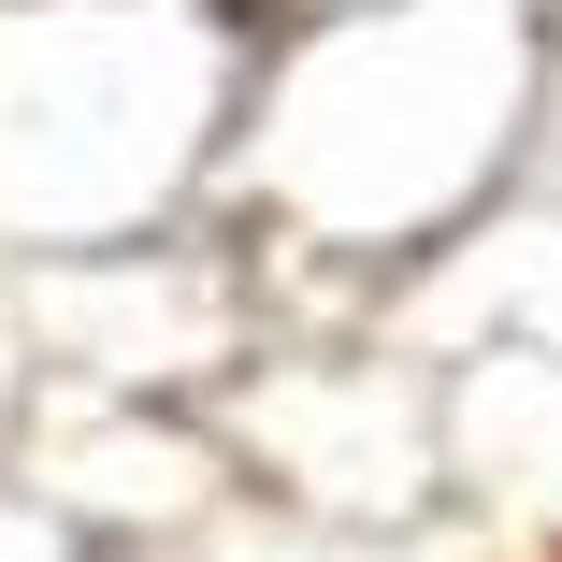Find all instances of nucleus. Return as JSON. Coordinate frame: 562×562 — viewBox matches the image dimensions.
<instances>
[{
    "label": "nucleus",
    "mask_w": 562,
    "mask_h": 562,
    "mask_svg": "<svg viewBox=\"0 0 562 562\" xmlns=\"http://www.w3.org/2000/svg\"><path fill=\"white\" fill-rule=\"evenodd\" d=\"M533 562H562V548H533Z\"/></svg>",
    "instance_id": "nucleus-1"
}]
</instances>
